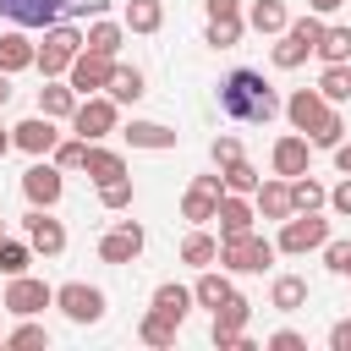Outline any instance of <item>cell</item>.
Here are the masks:
<instances>
[{"instance_id": "obj_2", "label": "cell", "mask_w": 351, "mask_h": 351, "mask_svg": "<svg viewBox=\"0 0 351 351\" xmlns=\"http://www.w3.org/2000/svg\"><path fill=\"white\" fill-rule=\"evenodd\" d=\"M225 274H263L274 263V241L258 236V230H241V236H219V258H214Z\"/></svg>"}, {"instance_id": "obj_20", "label": "cell", "mask_w": 351, "mask_h": 351, "mask_svg": "<svg viewBox=\"0 0 351 351\" xmlns=\"http://www.w3.org/2000/svg\"><path fill=\"white\" fill-rule=\"evenodd\" d=\"M71 110H77V88L60 82V77H44V88H38V115H49V121H71Z\"/></svg>"}, {"instance_id": "obj_43", "label": "cell", "mask_w": 351, "mask_h": 351, "mask_svg": "<svg viewBox=\"0 0 351 351\" xmlns=\"http://www.w3.org/2000/svg\"><path fill=\"white\" fill-rule=\"evenodd\" d=\"M324 263H329V274L351 280V241H324Z\"/></svg>"}, {"instance_id": "obj_55", "label": "cell", "mask_w": 351, "mask_h": 351, "mask_svg": "<svg viewBox=\"0 0 351 351\" xmlns=\"http://www.w3.org/2000/svg\"><path fill=\"white\" fill-rule=\"evenodd\" d=\"M0 346H5V340H0Z\"/></svg>"}, {"instance_id": "obj_12", "label": "cell", "mask_w": 351, "mask_h": 351, "mask_svg": "<svg viewBox=\"0 0 351 351\" xmlns=\"http://www.w3.org/2000/svg\"><path fill=\"white\" fill-rule=\"evenodd\" d=\"M22 230H27V247H33V252H44V258H60V252H66V225H60L49 208H33V214L22 219Z\"/></svg>"}, {"instance_id": "obj_33", "label": "cell", "mask_w": 351, "mask_h": 351, "mask_svg": "<svg viewBox=\"0 0 351 351\" xmlns=\"http://www.w3.org/2000/svg\"><path fill=\"white\" fill-rule=\"evenodd\" d=\"M126 33H159L165 27V5L159 0H126Z\"/></svg>"}, {"instance_id": "obj_3", "label": "cell", "mask_w": 351, "mask_h": 351, "mask_svg": "<svg viewBox=\"0 0 351 351\" xmlns=\"http://www.w3.org/2000/svg\"><path fill=\"white\" fill-rule=\"evenodd\" d=\"M77 49H82V27L49 22V27H44V44H33V66H38L44 77H66V66L77 60Z\"/></svg>"}, {"instance_id": "obj_30", "label": "cell", "mask_w": 351, "mask_h": 351, "mask_svg": "<svg viewBox=\"0 0 351 351\" xmlns=\"http://www.w3.org/2000/svg\"><path fill=\"white\" fill-rule=\"evenodd\" d=\"M324 203H329L324 181H313L307 170H302V176H291V214H313V208H324Z\"/></svg>"}, {"instance_id": "obj_7", "label": "cell", "mask_w": 351, "mask_h": 351, "mask_svg": "<svg viewBox=\"0 0 351 351\" xmlns=\"http://www.w3.org/2000/svg\"><path fill=\"white\" fill-rule=\"evenodd\" d=\"M60 192H66V170L44 154V159H33L27 170H22V197L33 203V208H55L60 203Z\"/></svg>"}, {"instance_id": "obj_14", "label": "cell", "mask_w": 351, "mask_h": 351, "mask_svg": "<svg viewBox=\"0 0 351 351\" xmlns=\"http://www.w3.org/2000/svg\"><path fill=\"white\" fill-rule=\"evenodd\" d=\"M0 16H5L11 27H49V22H60L66 11H60V0H0Z\"/></svg>"}, {"instance_id": "obj_31", "label": "cell", "mask_w": 351, "mask_h": 351, "mask_svg": "<svg viewBox=\"0 0 351 351\" xmlns=\"http://www.w3.org/2000/svg\"><path fill=\"white\" fill-rule=\"evenodd\" d=\"M214 258H219V241H214L203 225H192V230H186V241H181V263H192V269H208Z\"/></svg>"}, {"instance_id": "obj_10", "label": "cell", "mask_w": 351, "mask_h": 351, "mask_svg": "<svg viewBox=\"0 0 351 351\" xmlns=\"http://www.w3.org/2000/svg\"><path fill=\"white\" fill-rule=\"evenodd\" d=\"M121 55H99V49H77V60L66 66V82L77 88V99H88V93H104V82H110V66H115Z\"/></svg>"}, {"instance_id": "obj_41", "label": "cell", "mask_w": 351, "mask_h": 351, "mask_svg": "<svg viewBox=\"0 0 351 351\" xmlns=\"http://www.w3.org/2000/svg\"><path fill=\"white\" fill-rule=\"evenodd\" d=\"M340 137H346V121H340V110H329V115H324V121L307 132V143H313V148H335Z\"/></svg>"}, {"instance_id": "obj_21", "label": "cell", "mask_w": 351, "mask_h": 351, "mask_svg": "<svg viewBox=\"0 0 351 351\" xmlns=\"http://www.w3.org/2000/svg\"><path fill=\"white\" fill-rule=\"evenodd\" d=\"M252 208H258L263 219H291V181H285V176H280V181H258Z\"/></svg>"}, {"instance_id": "obj_19", "label": "cell", "mask_w": 351, "mask_h": 351, "mask_svg": "<svg viewBox=\"0 0 351 351\" xmlns=\"http://www.w3.org/2000/svg\"><path fill=\"white\" fill-rule=\"evenodd\" d=\"M230 296H236V285H230V274H225V269H214V263H208V269H197V285H192V302H197V307H208V313H214V307H225Z\"/></svg>"}, {"instance_id": "obj_9", "label": "cell", "mask_w": 351, "mask_h": 351, "mask_svg": "<svg viewBox=\"0 0 351 351\" xmlns=\"http://www.w3.org/2000/svg\"><path fill=\"white\" fill-rule=\"evenodd\" d=\"M55 307L71 324H99L104 318V291L88 285V280H66V285H55Z\"/></svg>"}, {"instance_id": "obj_36", "label": "cell", "mask_w": 351, "mask_h": 351, "mask_svg": "<svg viewBox=\"0 0 351 351\" xmlns=\"http://www.w3.org/2000/svg\"><path fill=\"white\" fill-rule=\"evenodd\" d=\"M219 181H225V192H241V197H252L263 176H258L247 159H230V165H219Z\"/></svg>"}, {"instance_id": "obj_5", "label": "cell", "mask_w": 351, "mask_h": 351, "mask_svg": "<svg viewBox=\"0 0 351 351\" xmlns=\"http://www.w3.org/2000/svg\"><path fill=\"white\" fill-rule=\"evenodd\" d=\"M71 132H77L82 143H104L110 132H121V104H115L110 93H88V99H77V110H71Z\"/></svg>"}, {"instance_id": "obj_38", "label": "cell", "mask_w": 351, "mask_h": 351, "mask_svg": "<svg viewBox=\"0 0 351 351\" xmlns=\"http://www.w3.org/2000/svg\"><path fill=\"white\" fill-rule=\"evenodd\" d=\"M5 346H11V351H38V346L49 351V329H44V324H33V318H22V324L5 335Z\"/></svg>"}, {"instance_id": "obj_1", "label": "cell", "mask_w": 351, "mask_h": 351, "mask_svg": "<svg viewBox=\"0 0 351 351\" xmlns=\"http://www.w3.org/2000/svg\"><path fill=\"white\" fill-rule=\"evenodd\" d=\"M219 110L230 121H247V126H269L280 115V93L263 82V71L252 66H236L225 82H219Z\"/></svg>"}, {"instance_id": "obj_50", "label": "cell", "mask_w": 351, "mask_h": 351, "mask_svg": "<svg viewBox=\"0 0 351 351\" xmlns=\"http://www.w3.org/2000/svg\"><path fill=\"white\" fill-rule=\"evenodd\" d=\"M329 154H335V170H340V176H351V143H346V137H340V143H335V148H329Z\"/></svg>"}, {"instance_id": "obj_4", "label": "cell", "mask_w": 351, "mask_h": 351, "mask_svg": "<svg viewBox=\"0 0 351 351\" xmlns=\"http://www.w3.org/2000/svg\"><path fill=\"white\" fill-rule=\"evenodd\" d=\"M318 38H324V16H318V11L285 22V33H280V44H274V66H280V71H296V66L318 49Z\"/></svg>"}, {"instance_id": "obj_42", "label": "cell", "mask_w": 351, "mask_h": 351, "mask_svg": "<svg viewBox=\"0 0 351 351\" xmlns=\"http://www.w3.org/2000/svg\"><path fill=\"white\" fill-rule=\"evenodd\" d=\"M49 159H55L60 170H82V159H88V143H82V137H66V143H55V148H49Z\"/></svg>"}, {"instance_id": "obj_32", "label": "cell", "mask_w": 351, "mask_h": 351, "mask_svg": "<svg viewBox=\"0 0 351 351\" xmlns=\"http://www.w3.org/2000/svg\"><path fill=\"white\" fill-rule=\"evenodd\" d=\"M154 307H159V313H170V318L181 324V318H186L197 302H192V285H176V280H165V285H154Z\"/></svg>"}, {"instance_id": "obj_49", "label": "cell", "mask_w": 351, "mask_h": 351, "mask_svg": "<svg viewBox=\"0 0 351 351\" xmlns=\"http://www.w3.org/2000/svg\"><path fill=\"white\" fill-rule=\"evenodd\" d=\"M329 351H351V318H340V324L329 329Z\"/></svg>"}, {"instance_id": "obj_27", "label": "cell", "mask_w": 351, "mask_h": 351, "mask_svg": "<svg viewBox=\"0 0 351 351\" xmlns=\"http://www.w3.org/2000/svg\"><path fill=\"white\" fill-rule=\"evenodd\" d=\"M121 44H126V22H104V16H93L88 33H82V49H99V55H121Z\"/></svg>"}, {"instance_id": "obj_46", "label": "cell", "mask_w": 351, "mask_h": 351, "mask_svg": "<svg viewBox=\"0 0 351 351\" xmlns=\"http://www.w3.org/2000/svg\"><path fill=\"white\" fill-rule=\"evenodd\" d=\"M60 11H66V16H104L110 0H60Z\"/></svg>"}, {"instance_id": "obj_44", "label": "cell", "mask_w": 351, "mask_h": 351, "mask_svg": "<svg viewBox=\"0 0 351 351\" xmlns=\"http://www.w3.org/2000/svg\"><path fill=\"white\" fill-rule=\"evenodd\" d=\"M208 154H214V165H230V159H241V143L225 132V137H214V143H208Z\"/></svg>"}, {"instance_id": "obj_39", "label": "cell", "mask_w": 351, "mask_h": 351, "mask_svg": "<svg viewBox=\"0 0 351 351\" xmlns=\"http://www.w3.org/2000/svg\"><path fill=\"white\" fill-rule=\"evenodd\" d=\"M318 93H324L329 104H346V99H351V66H324Z\"/></svg>"}, {"instance_id": "obj_26", "label": "cell", "mask_w": 351, "mask_h": 351, "mask_svg": "<svg viewBox=\"0 0 351 351\" xmlns=\"http://www.w3.org/2000/svg\"><path fill=\"white\" fill-rule=\"evenodd\" d=\"M27 66H33V38H27L22 27H5V33H0V71L16 77V71H27Z\"/></svg>"}, {"instance_id": "obj_53", "label": "cell", "mask_w": 351, "mask_h": 351, "mask_svg": "<svg viewBox=\"0 0 351 351\" xmlns=\"http://www.w3.org/2000/svg\"><path fill=\"white\" fill-rule=\"evenodd\" d=\"M11 148H16V143H11V132H5V126H0V159H5V154H11Z\"/></svg>"}, {"instance_id": "obj_47", "label": "cell", "mask_w": 351, "mask_h": 351, "mask_svg": "<svg viewBox=\"0 0 351 351\" xmlns=\"http://www.w3.org/2000/svg\"><path fill=\"white\" fill-rule=\"evenodd\" d=\"M203 16L219 22V16H241V0H203Z\"/></svg>"}, {"instance_id": "obj_52", "label": "cell", "mask_w": 351, "mask_h": 351, "mask_svg": "<svg viewBox=\"0 0 351 351\" xmlns=\"http://www.w3.org/2000/svg\"><path fill=\"white\" fill-rule=\"evenodd\" d=\"M11 104V71H0V110Z\"/></svg>"}, {"instance_id": "obj_8", "label": "cell", "mask_w": 351, "mask_h": 351, "mask_svg": "<svg viewBox=\"0 0 351 351\" xmlns=\"http://www.w3.org/2000/svg\"><path fill=\"white\" fill-rule=\"evenodd\" d=\"M0 307L16 313V318H38L44 307H55V285H49V280H33V274H11Z\"/></svg>"}, {"instance_id": "obj_11", "label": "cell", "mask_w": 351, "mask_h": 351, "mask_svg": "<svg viewBox=\"0 0 351 351\" xmlns=\"http://www.w3.org/2000/svg\"><path fill=\"white\" fill-rule=\"evenodd\" d=\"M143 247H148V236H143L137 219H115V225L99 236V258H104V263H137Z\"/></svg>"}, {"instance_id": "obj_28", "label": "cell", "mask_w": 351, "mask_h": 351, "mask_svg": "<svg viewBox=\"0 0 351 351\" xmlns=\"http://www.w3.org/2000/svg\"><path fill=\"white\" fill-rule=\"evenodd\" d=\"M214 208H219V192H208V186H186V197H181V219L186 225H214Z\"/></svg>"}, {"instance_id": "obj_45", "label": "cell", "mask_w": 351, "mask_h": 351, "mask_svg": "<svg viewBox=\"0 0 351 351\" xmlns=\"http://www.w3.org/2000/svg\"><path fill=\"white\" fill-rule=\"evenodd\" d=\"M263 346H269V351H307V340H302L296 329H274V335H269Z\"/></svg>"}, {"instance_id": "obj_16", "label": "cell", "mask_w": 351, "mask_h": 351, "mask_svg": "<svg viewBox=\"0 0 351 351\" xmlns=\"http://www.w3.org/2000/svg\"><path fill=\"white\" fill-rule=\"evenodd\" d=\"M307 159H313V143L302 137V132H285V137H274V154H269V165H274V176H302L307 170Z\"/></svg>"}, {"instance_id": "obj_22", "label": "cell", "mask_w": 351, "mask_h": 351, "mask_svg": "<svg viewBox=\"0 0 351 351\" xmlns=\"http://www.w3.org/2000/svg\"><path fill=\"white\" fill-rule=\"evenodd\" d=\"M285 22H291L285 0H252V5H247V27H252V33H263V38H280V33H285Z\"/></svg>"}, {"instance_id": "obj_48", "label": "cell", "mask_w": 351, "mask_h": 351, "mask_svg": "<svg viewBox=\"0 0 351 351\" xmlns=\"http://www.w3.org/2000/svg\"><path fill=\"white\" fill-rule=\"evenodd\" d=\"M329 208H335V214H346V219H351V176H346V181H340V186H335V192H329Z\"/></svg>"}, {"instance_id": "obj_6", "label": "cell", "mask_w": 351, "mask_h": 351, "mask_svg": "<svg viewBox=\"0 0 351 351\" xmlns=\"http://www.w3.org/2000/svg\"><path fill=\"white\" fill-rule=\"evenodd\" d=\"M324 241H329V219L313 208V214H291V219H280V241H274V252L302 258V252H313V247H324Z\"/></svg>"}, {"instance_id": "obj_40", "label": "cell", "mask_w": 351, "mask_h": 351, "mask_svg": "<svg viewBox=\"0 0 351 351\" xmlns=\"http://www.w3.org/2000/svg\"><path fill=\"white\" fill-rule=\"evenodd\" d=\"M132 197H137V192H132V176H115V181H104V186H99V203H104L110 214L132 208Z\"/></svg>"}, {"instance_id": "obj_25", "label": "cell", "mask_w": 351, "mask_h": 351, "mask_svg": "<svg viewBox=\"0 0 351 351\" xmlns=\"http://www.w3.org/2000/svg\"><path fill=\"white\" fill-rule=\"evenodd\" d=\"M269 307H274V313H302V307H307V280H302V274H274Z\"/></svg>"}, {"instance_id": "obj_17", "label": "cell", "mask_w": 351, "mask_h": 351, "mask_svg": "<svg viewBox=\"0 0 351 351\" xmlns=\"http://www.w3.org/2000/svg\"><path fill=\"white\" fill-rule=\"evenodd\" d=\"M104 93H110L115 104H137V99L148 93V77H143V66H126V60H115V66H110V82H104Z\"/></svg>"}, {"instance_id": "obj_54", "label": "cell", "mask_w": 351, "mask_h": 351, "mask_svg": "<svg viewBox=\"0 0 351 351\" xmlns=\"http://www.w3.org/2000/svg\"><path fill=\"white\" fill-rule=\"evenodd\" d=\"M0 236H5V219H0Z\"/></svg>"}, {"instance_id": "obj_51", "label": "cell", "mask_w": 351, "mask_h": 351, "mask_svg": "<svg viewBox=\"0 0 351 351\" xmlns=\"http://www.w3.org/2000/svg\"><path fill=\"white\" fill-rule=\"evenodd\" d=\"M346 0H307V11H318V16H329V11H340Z\"/></svg>"}, {"instance_id": "obj_37", "label": "cell", "mask_w": 351, "mask_h": 351, "mask_svg": "<svg viewBox=\"0 0 351 351\" xmlns=\"http://www.w3.org/2000/svg\"><path fill=\"white\" fill-rule=\"evenodd\" d=\"M241 33H247V16H219V22H208V33H203V38H208L214 49H236V44H241Z\"/></svg>"}, {"instance_id": "obj_13", "label": "cell", "mask_w": 351, "mask_h": 351, "mask_svg": "<svg viewBox=\"0 0 351 351\" xmlns=\"http://www.w3.org/2000/svg\"><path fill=\"white\" fill-rule=\"evenodd\" d=\"M280 110H285V121H291V126H296V132L307 137V132H313V126H318V121H324V115H329L335 104H329V99H324L318 88H296V93H291V99H285Z\"/></svg>"}, {"instance_id": "obj_34", "label": "cell", "mask_w": 351, "mask_h": 351, "mask_svg": "<svg viewBox=\"0 0 351 351\" xmlns=\"http://www.w3.org/2000/svg\"><path fill=\"white\" fill-rule=\"evenodd\" d=\"M324 66H351V27H329L324 22V38H318V49H313Z\"/></svg>"}, {"instance_id": "obj_23", "label": "cell", "mask_w": 351, "mask_h": 351, "mask_svg": "<svg viewBox=\"0 0 351 351\" xmlns=\"http://www.w3.org/2000/svg\"><path fill=\"white\" fill-rule=\"evenodd\" d=\"M121 137H126L132 148H148V154L176 148V132H170V126H159V121H132V126H121Z\"/></svg>"}, {"instance_id": "obj_18", "label": "cell", "mask_w": 351, "mask_h": 351, "mask_svg": "<svg viewBox=\"0 0 351 351\" xmlns=\"http://www.w3.org/2000/svg\"><path fill=\"white\" fill-rule=\"evenodd\" d=\"M214 219H219V236H241V230H252L258 208H252L241 192H219V208H214Z\"/></svg>"}, {"instance_id": "obj_35", "label": "cell", "mask_w": 351, "mask_h": 351, "mask_svg": "<svg viewBox=\"0 0 351 351\" xmlns=\"http://www.w3.org/2000/svg\"><path fill=\"white\" fill-rule=\"evenodd\" d=\"M27 263H33L27 236H0V274H5V280H11V274H27Z\"/></svg>"}, {"instance_id": "obj_24", "label": "cell", "mask_w": 351, "mask_h": 351, "mask_svg": "<svg viewBox=\"0 0 351 351\" xmlns=\"http://www.w3.org/2000/svg\"><path fill=\"white\" fill-rule=\"evenodd\" d=\"M82 170H88V181H93V186H104V181L126 176V159H121L115 148H104V143H88V159H82Z\"/></svg>"}, {"instance_id": "obj_15", "label": "cell", "mask_w": 351, "mask_h": 351, "mask_svg": "<svg viewBox=\"0 0 351 351\" xmlns=\"http://www.w3.org/2000/svg\"><path fill=\"white\" fill-rule=\"evenodd\" d=\"M11 143L22 148V154H33V159H44L55 143H60V132H55V121L49 115H27L22 126H11Z\"/></svg>"}, {"instance_id": "obj_29", "label": "cell", "mask_w": 351, "mask_h": 351, "mask_svg": "<svg viewBox=\"0 0 351 351\" xmlns=\"http://www.w3.org/2000/svg\"><path fill=\"white\" fill-rule=\"evenodd\" d=\"M176 329H181V324H176L170 313L148 307V313H143V324H137V340H143V346H159V351H165V346H176Z\"/></svg>"}]
</instances>
